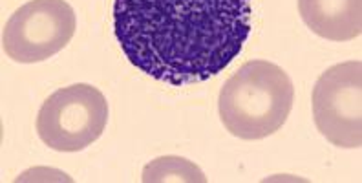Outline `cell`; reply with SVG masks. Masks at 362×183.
Instances as JSON below:
<instances>
[{
	"mask_svg": "<svg viewBox=\"0 0 362 183\" xmlns=\"http://www.w3.org/2000/svg\"><path fill=\"white\" fill-rule=\"evenodd\" d=\"M318 132L340 148L362 147V63L346 61L327 68L311 94Z\"/></svg>",
	"mask_w": 362,
	"mask_h": 183,
	"instance_id": "obj_5",
	"label": "cell"
},
{
	"mask_svg": "<svg viewBox=\"0 0 362 183\" xmlns=\"http://www.w3.org/2000/svg\"><path fill=\"white\" fill-rule=\"evenodd\" d=\"M293 103L291 77L279 64L257 59L240 66L221 86L218 112L234 138L257 141L282 129Z\"/></svg>",
	"mask_w": 362,
	"mask_h": 183,
	"instance_id": "obj_2",
	"label": "cell"
},
{
	"mask_svg": "<svg viewBox=\"0 0 362 183\" xmlns=\"http://www.w3.org/2000/svg\"><path fill=\"white\" fill-rule=\"evenodd\" d=\"M298 13L315 35L333 42L362 33V0H298Z\"/></svg>",
	"mask_w": 362,
	"mask_h": 183,
	"instance_id": "obj_6",
	"label": "cell"
},
{
	"mask_svg": "<svg viewBox=\"0 0 362 183\" xmlns=\"http://www.w3.org/2000/svg\"><path fill=\"white\" fill-rule=\"evenodd\" d=\"M251 30V0H114V35L124 57L173 86L223 72Z\"/></svg>",
	"mask_w": 362,
	"mask_h": 183,
	"instance_id": "obj_1",
	"label": "cell"
},
{
	"mask_svg": "<svg viewBox=\"0 0 362 183\" xmlns=\"http://www.w3.org/2000/svg\"><path fill=\"white\" fill-rule=\"evenodd\" d=\"M76 30V11L66 0H30L6 23L2 48L15 63H42L66 48Z\"/></svg>",
	"mask_w": 362,
	"mask_h": 183,
	"instance_id": "obj_4",
	"label": "cell"
},
{
	"mask_svg": "<svg viewBox=\"0 0 362 183\" xmlns=\"http://www.w3.org/2000/svg\"><path fill=\"white\" fill-rule=\"evenodd\" d=\"M143 183H205L207 176L196 163L181 156H161L145 165L141 175Z\"/></svg>",
	"mask_w": 362,
	"mask_h": 183,
	"instance_id": "obj_7",
	"label": "cell"
},
{
	"mask_svg": "<svg viewBox=\"0 0 362 183\" xmlns=\"http://www.w3.org/2000/svg\"><path fill=\"white\" fill-rule=\"evenodd\" d=\"M108 123V101L86 83L64 86L46 99L37 116L40 141L57 152H79L95 143Z\"/></svg>",
	"mask_w": 362,
	"mask_h": 183,
	"instance_id": "obj_3",
	"label": "cell"
}]
</instances>
